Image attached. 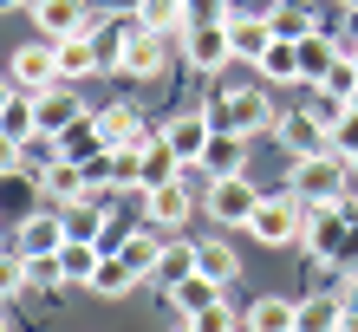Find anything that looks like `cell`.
I'll return each mask as SVG.
<instances>
[{
	"mask_svg": "<svg viewBox=\"0 0 358 332\" xmlns=\"http://www.w3.org/2000/svg\"><path fill=\"white\" fill-rule=\"evenodd\" d=\"M352 222H358V215H352L345 196H339V202H313V209H306V235H300L306 254L332 267V261H339V247H345V235H352Z\"/></svg>",
	"mask_w": 358,
	"mask_h": 332,
	"instance_id": "obj_4",
	"label": "cell"
},
{
	"mask_svg": "<svg viewBox=\"0 0 358 332\" xmlns=\"http://www.w3.org/2000/svg\"><path fill=\"white\" fill-rule=\"evenodd\" d=\"M241 326H248V332H300V306L261 294L255 306H248V319H241Z\"/></svg>",
	"mask_w": 358,
	"mask_h": 332,
	"instance_id": "obj_17",
	"label": "cell"
},
{
	"mask_svg": "<svg viewBox=\"0 0 358 332\" xmlns=\"http://www.w3.org/2000/svg\"><path fill=\"white\" fill-rule=\"evenodd\" d=\"M92 7H98V13H137L143 0H92Z\"/></svg>",
	"mask_w": 358,
	"mask_h": 332,
	"instance_id": "obj_43",
	"label": "cell"
},
{
	"mask_svg": "<svg viewBox=\"0 0 358 332\" xmlns=\"http://www.w3.org/2000/svg\"><path fill=\"white\" fill-rule=\"evenodd\" d=\"M261 78L267 85H306L300 78V46H293V39H273V46L261 52Z\"/></svg>",
	"mask_w": 358,
	"mask_h": 332,
	"instance_id": "obj_26",
	"label": "cell"
},
{
	"mask_svg": "<svg viewBox=\"0 0 358 332\" xmlns=\"http://www.w3.org/2000/svg\"><path fill=\"white\" fill-rule=\"evenodd\" d=\"M111 143H104V131H98V117H78L66 137H59V157H72V163H98Z\"/></svg>",
	"mask_w": 358,
	"mask_h": 332,
	"instance_id": "obj_25",
	"label": "cell"
},
{
	"mask_svg": "<svg viewBox=\"0 0 358 332\" xmlns=\"http://www.w3.org/2000/svg\"><path fill=\"white\" fill-rule=\"evenodd\" d=\"M306 209L313 202L306 196H293V189H280V196H261V209H255V241H267V247H287V241H300L306 235Z\"/></svg>",
	"mask_w": 358,
	"mask_h": 332,
	"instance_id": "obj_3",
	"label": "cell"
},
{
	"mask_svg": "<svg viewBox=\"0 0 358 332\" xmlns=\"http://www.w3.org/2000/svg\"><path fill=\"white\" fill-rule=\"evenodd\" d=\"M137 27H150V33H189L182 0H143V7H137Z\"/></svg>",
	"mask_w": 358,
	"mask_h": 332,
	"instance_id": "obj_31",
	"label": "cell"
},
{
	"mask_svg": "<svg viewBox=\"0 0 358 332\" xmlns=\"http://www.w3.org/2000/svg\"><path fill=\"white\" fill-rule=\"evenodd\" d=\"M92 287L117 300V294H131V287H137V274H131V267H124L117 254H104V261H98V274H92Z\"/></svg>",
	"mask_w": 358,
	"mask_h": 332,
	"instance_id": "obj_33",
	"label": "cell"
},
{
	"mask_svg": "<svg viewBox=\"0 0 358 332\" xmlns=\"http://www.w3.org/2000/svg\"><path fill=\"white\" fill-rule=\"evenodd\" d=\"M163 59H170L163 33L131 27V33H124V59H117V72H131V78H157V72H163Z\"/></svg>",
	"mask_w": 358,
	"mask_h": 332,
	"instance_id": "obj_9",
	"label": "cell"
},
{
	"mask_svg": "<svg viewBox=\"0 0 358 332\" xmlns=\"http://www.w3.org/2000/svg\"><path fill=\"white\" fill-rule=\"evenodd\" d=\"M20 287H27V254L13 247V254H0V300H13Z\"/></svg>",
	"mask_w": 358,
	"mask_h": 332,
	"instance_id": "obj_37",
	"label": "cell"
},
{
	"mask_svg": "<svg viewBox=\"0 0 358 332\" xmlns=\"http://www.w3.org/2000/svg\"><path fill=\"white\" fill-rule=\"evenodd\" d=\"M182 59L196 72H222L228 59H235V46H228V27H189L182 33Z\"/></svg>",
	"mask_w": 358,
	"mask_h": 332,
	"instance_id": "obj_13",
	"label": "cell"
},
{
	"mask_svg": "<svg viewBox=\"0 0 358 332\" xmlns=\"http://www.w3.org/2000/svg\"><path fill=\"white\" fill-rule=\"evenodd\" d=\"M273 137L287 143V157H313V150H332V137H326V124L313 117L306 105H300V111H280V117H273Z\"/></svg>",
	"mask_w": 358,
	"mask_h": 332,
	"instance_id": "obj_8",
	"label": "cell"
},
{
	"mask_svg": "<svg viewBox=\"0 0 358 332\" xmlns=\"http://www.w3.org/2000/svg\"><path fill=\"white\" fill-rule=\"evenodd\" d=\"M228 46H235V59H255V66H261V52L273 46L267 13H235V20H228Z\"/></svg>",
	"mask_w": 358,
	"mask_h": 332,
	"instance_id": "obj_16",
	"label": "cell"
},
{
	"mask_svg": "<svg viewBox=\"0 0 358 332\" xmlns=\"http://www.w3.org/2000/svg\"><path fill=\"white\" fill-rule=\"evenodd\" d=\"M208 124L215 131H235V137H255V131H273V105L261 85H235V92H215L208 98Z\"/></svg>",
	"mask_w": 358,
	"mask_h": 332,
	"instance_id": "obj_1",
	"label": "cell"
},
{
	"mask_svg": "<svg viewBox=\"0 0 358 332\" xmlns=\"http://www.w3.org/2000/svg\"><path fill=\"white\" fill-rule=\"evenodd\" d=\"M267 27H273V39H293V46H300L306 33H320V13L300 7V0H273V7H267Z\"/></svg>",
	"mask_w": 358,
	"mask_h": 332,
	"instance_id": "obj_18",
	"label": "cell"
},
{
	"mask_svg": "<svg viewBox=\"0 0 358 332\" xmlns=\"http://www.w3.org/2000/svg\"><path fill=\"white\" fill-rule=\"evenodd\" d=\"M196 274V241H163V261H157V280L163 294H176V287Z\"/></svg>",
	"mask_w": 358,
	"mask_h": 332,
	"instance_id": "obj_28",
	"label": "cell"
},
{
	"mask_svg": "<svg viewBox=\"0 0 358 332\" xmlns=\"http://www.w3.org/2000/svg\"><path fill=\"white\" fill-rule=\"evenodd\" d=\"M92 72H104V59H98V46H92V33L59 39V78H66V85H78V78H92Z\"/></svg>",
	"mask_w": 358,
	"mask_h": 332,
	"instance_id": "obj_19",
	"label": "cell"
},
{
	"mask_svg": "<svg viewBox=\"0 0 358 332\" xmlns=\"http://www.w3.org/2000/svg\"><path fill=\"white\" fill-rule=\"evenodd\" d=\"M7 78H13L20 92H52L59 85V46H52V39H39V46H13Z\"/></svg>",
	"mask_w": 358,
	"mask_h": 332,
	"instance_id": "obj_6",
	"label": "cell"
},
{
	"mask_svg": "<svg viewBox=\"0 0 358 332\" xmlns=\"http://www.w3.org/2000/svg\"><path fill=\"white\" fill-rule=\"evenodd\" d=\"M320 92H332V98H345V105H352V92H358V59H345V52H339V66L320 78Z\"/></svg>",
	"mask_w": 358,
	"mask_h": 332,
	"instance_id": "obj_35",
	"label": "cell"
},
{
	"mask_svg": "<svg viewBox=\"0 0 358 332\" xmlns=\"http://www.w3.org/2000/svg\"><path fill=\"white\" fill-rule=\"evenodd\" d=\"M0 7H13V0H0Z\"/></svg>",
	"mask_w": 358,
	"mask_h": 332,
	"instance_id": "obj_48",
	"label": "cell"
},
{
	"mask_svg": "<svg viewBox=\"0 0 358 332\" xmlns=\"http://www.w3.org/2000/svg\"><path fill=\"white\" fill-rule=\"evenodd\" d=\"M20 85H13V78H0V111H7V98H13Z\"/></svg>",
	"mask_w": 358,
	"mask_h": 332,
	"instance_id": "obj_44",
	"label": "cell"
},
{
	"mask_svg": "<svg viewBox=\"0 0 358 332\" xmlns=\"http://www.w3.org/2000/svg\"><path fill=\"white\" fill-rule=\"evenodd\" d=\"M39 182H33V170H7L0 176V215H33L39 209Z\"/></svg>",
	"mask_w": 358,
	"mask_h": 332,
	"instance_id": "obj_24",
	"label": "cell"
},
{
	"mask_svg": "<svg viewBox=\"0 0 358 332\" xmlns=\"http://www.w3.org/2000/svg\"><path fill=\"white\" fill-rule=\"evenodd\" d=\"M352 111H358V92H352Z\"/></svg>",
	"mask_w": 358,
	"mask_h": 332,
	"instance_id": "obj_47",
	"label": "cell"
},
{
	"mask_svg": "<svg viewBox=\"0 0 358 332\" xmlns=\"http://www.w3.org/2000/svg\"><path fill=\"white\" fill-rule=\"evenodd\" d=\"M39 189H46V209H66V202H78V196L92 189V176H85V163L52 157L46 170H39Z\"/></svg>",
	"mask_w": 358,
	"mask_h": 332,
	"instance_id": "obj_11",
	"label": "cell"
},
{
	"mask_svg": "<svg viewBox=\"0 0 358 332\" xmlns=\"http://www.w3.org/2000/svg\"><path fill=\"white\" fill-rule=\"evenodd\" d=\"M339 306H345V313H358V274H345V287H339Z\"/></svg>",
	"mask_w": 358,
	"mask_h": 332,
	"instance_id": "obj_42",
	"label": "cell"
},
{
	"mask_svg": "<svg viewBox=\"0 0 358 332\" xmlns=\"http://www.w3.org/2000/svg\"><path fill=\"white\" fill-rule=\"evenodd\" d=\"M332 7H358V0H332Z\"/></svg>",
	"mask_w": 358,
	"mask_h": 332,
	"instance_id": "obj_45",
	"label": "cell"
},
{
	"mask_svg": "<svg viewBox=\"0 0 358 332\" xmlns=\"http://www.w3.org/2000/svg\"><path fill=\"white\" fill-rule=\"evenodd\" d=\"M196 274H208V280H235L241 274V261H235V247H222V241H196Z\"/></svg>",
	"mask_w": 358,
	"mask_h": 332,
	"instance_id": "obj_30",
	"label": "cell"
},
{
	"mask_svg": "<svg viewBox=\"0 0 358 332\" xmlns=\"http://www.w3.org/2000/svg\"><path fill=\"white\" fill-rule=\"evenodd\" d=\"M241 143H248V137H235V131H215L196 170H208V182H215V176H241Z\"/></svg>",
	"mask_w": 358,
	"mask_h": 332,
	"instance_id": "obj_23",
	"label": "cell"
},
{
	"mask_svg": "<svg viewBox=\"0 0 358 332\" xmlns=\"http://www.w3.org/2000/svg\"><path fill=\"white\" fill-rule=\"evenodd\" d=\"M92 13H98L92 0H33V20H39V33H46L52 46L59 39H78L92 27Z\"/></svg>",
	"mask_w": 358,
	"mask_h": 332,
	"instance_id": "obj_7",
	"label": "cell"
},
{
	"mask_svg": "<svg viewBox=\"0 0 358 332\" xmlns=\"http://www.w3.org/2000/svg\"><path fill=\"white\" fill-rule=\"evenodd\" d=\"M208 137H215V124H208V111H182V117H170V124H163V143H170V150H176L182 163H202Z\"/></svg>",
	"mask_w": 358,
	"mask_h": 332,
	"instance_id": "obj_14",
	"label": "cell"
},
{
	"mask_svg": "<svg viewBox=\"0 0 358 332\" xmlns=\"http://www.w3.org/2000/svg\"><path fill=\"white\" fill-rule=\"evenodd\" d=\"M143 215H150V228H182L189 215H196V189H189V176L150 189V196H143Z\"/></svg>",
	"mask_w": 358,
	"mask_h": 332,
	"instance_id": "obj_10",
	"label": "cell"
},
{
	"mask_svg": "<svg viewBox=\"0 0 358 332\" xmlns=\"http://www.w3.org/2000/svg\"><path fill=\"white\" fill-rule=\"evenodd\" d=\"M202 209L215 215V222H228V228H248V222H255V209H261V189H255L248 176H215V182L202 189Z\"/></svg>",
	"mask_w": 358,
	"mask_h": 332,
	"instance_id": "obj_5",
	"label": "cell"
},
{
	"mask_svg": "<svg viewBox=\"0 0 358 332\" xmlns=\"http://www.w3.org/2000/svg\"><path fill=\"white\" fill-rule=\"evenodd\" d=\"M7 170H20V143L0 131V176H7Z\"/></svg>",
	"mask_w": 358,
	"mask_h": 332,
	"instance_id": "obj_41",
	"label": "cell"
},
{
	"mask_svg": "<svg viewBox=\"0 0 358 332\" xmlns=\"http://www.w3.org/2000/svg\"><path fill=\"white\" fill-rule=\"evenodd\" d=\"M176 332H196V326H189V319H182V326H176Z\"/></svg>",
	"mask_w": 358,
	"mask_h": 332,
	"instance_id": "obj_46",
	"label": "cell"
},
{
	"mask_svg": "<svg viewBox=\"0 0 358 332\" xmlns=\"http://www.w3.org/2000/svg\"><path fill=\"white\" fill-rule=\"evenodd\" d=\"M339 326H345L339 294H313V300H300V332H339Z\"/></svg>",
	"mask_w": 358,
	"mask_h": 332,
	"instance_id": "obj_29",
	"label": "cell"
},
{
	"mask_svg": "<svg viewBox=\"0 0 358 332\" xmlns=\"http://www.w3.org/2000/svg\"><path fill=\"white\" fill-rule=\"evenodd\" d=\"M170 300L182 306V313H202V306H215V300H222V280H208V274H189V280L176 287Z\"/></svg>",
	"mask_w": 358,
	"mask_h": 332,
	"instance_id": "obj_32",
	"label": "cell"
},
{
	"mask_svg": "<svg viewBox=\"0 0 358 332\" xmlns=\"http://www.w3.org/2000/svg\"><path fill=\"white\" fill-rule=\"evenodd\" d=\"M98 261H104L98 241H66V247H59V280H66V287H92Z\"/></svg>",
	"mask_w": 358,
	"mask_h": 332,
	"instance_id": "obj_21",
	"label": "cell"
},
{
	"mask_svg": "<svg viewBox=\"0 0 358 332\" xmlns=\"http://www.w3.org/2000/svg\"><path fill=\"white\" fill-rule=\"evenodd\" d=\"M306 111L320 117V124H326V137H332V131L345 124V111H352V105H345V98H332V92H320V85H313V105H306Z\"/></svg>",
	"mask_w": 358,
	"mask_h": 332,
	"instance_id": "obj_36",
	"label": "cell"
},
{
	"mask_svg": "<svg viewBox=\"0 0 358 332\" xmlns=\"http://www.w3.org/2000/svg\"><path fill=\"white\" fill-rule=\"evenodd\" d=\"M182 20L189 27H228L235 20V0H182Z\"/></svg>",
	"mask_w": 358,
	"mask_h": 332,
	"instance_id": "obj_34",
	"label": "cell"
},
{
	"mask_svg": "<svg viewBox=\"0 0 358 332\" xmlns=\"http://www.w3.org/2000/svg\"><path fill=\"white\" fill-rule=\"evenodd\" d=\"M27 280L33 287H66L59 280V254H27Z\"/></svg>",
	"mask_w": 358,
	"mask_h": 332,
	"instance_id": "obj_39",
	"label": "cell"
},
{
	"mask_svg": "<svg viewBox=\"0 0 358 332\" xmlns=\"http://www.w3.org/2000/svg\"><path fill=\"white\" fill-rule=\"evenodd\" d=\"M92 117H98V131H104V143H111V150H143V143H150V131L137 124L131 105H111V111H92Z\"/></svg>",
	"mask_w": 358,
	"mask_h": 332,
	"instance_id": "obj_15",
	"label": "cell"
},
{
	"mask_svg": "<svg viewBox=\"0 0 358 332\" xmlns=\"http://www.w3.org/2000/svg\"><path fill=\"white\" fill-rule=\"evenodd\" d=\"M20 254H59L66 247V215L59 209H33V215H20Z\"/></svg>",
	"mask_w": 358,
	"mask_h": 332,
	"instance_id": "obj_12",
	"label": "cell"
},
{
	"mask_svg": "<svg viewBox=\"0 0 358 332\" xmlns=\"http://www.w3.org/2000/svg\"><path fill=\"white\" fill-rule=\"evenodd\" d=\"M332 66H339V39H332V33H306L300 39V78H306V85H320Z\"/></svg>",
	"mask_w": 358,
	"mask_h": 332,
	"instance_id": "obj_22",
	"label": "cell"
},
{
	"mask_svg": "<svg viewBox=\"0 0 358 332\" xmlns=\"http://www.w3.org/2000/svg\"><path fill=\"white\" fill-rule=\"evenodd\" d=\"M287 189L293 196H306V202H339L352 189V163L339 150H313V157H293V176H287Z\"/></svg>",
	"mask_w": 358,
	"mask_h": 332,
	"instance_id": "obj_2",
	"label": "cell"
},
{
	"mask_svg": "<svg viewBox=\"0 0 358 332\" xmlns=\"http://www.w3.org/2000/svg\"><path fill=\"white\" fill-rule=\"evenodd\" d=\"M189 326H196V332H235V313L215 300V306H202V313H189Z\"/></svg>",
	"mask_w": 358,
	"mask_h": 332,
	"instance_id": "obj_38",
	"label": "cell"
},
{
	"mask_svg": "<svg viewBox=\"0 0 358 332\" xmlns=\"http://www.w3.org/2000/svg\"><path fill=\"white\" fill-rule=\"evenodd\" d=\"M0 131H7L13 143L39 137V98H33V92H13V98H7V111H0Z\"/></svg>",
	"mask_w": 358,
	"mask_h": 332,
	"instance_id": "obj_27",
	"label": "cell"
},
{
	"mask_svg": "<svg viewBox=\"0 0 358 332\" xmlns=\"http://www.w3.org/2000/svg\"><path fill=\"white\" fill-rule=\"evenodd\" d=\"M111 189H137V150H111Z\"/></svg>",
	"mask_w": 358,
	"mask_h": 332,
	"instance_id": "obj_40",
	"label": "cell"
},
{
	"mask_svg": "<svg viewBox=\"0 0 358 332\" xmlns=\"http://www.w3.org/2000/svg\"><path fill=\"white\" fill-rule=\"evenodd\" d=\"M117 261L131 267L137 280H143V274H157V261H163V235H157V228H137V235H124V241H117Z\"/></svg>",
	"mask_w": 358,
	"mask_h": 332,
	"instance_id": "obj_20",
	"label": "cell"
}]
</instances>
